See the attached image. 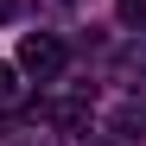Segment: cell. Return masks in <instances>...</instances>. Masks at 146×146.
I'll list each match as a JSON object with an SVG mask.
<instances>
[{
	"label": "cell",
	"mask_w": 146,
	"mask_h": 146,
	"mask_svg": "<svg viewBox=\"0 0 146 146\" xmlns=\"http://www.w3.org/2000/svg\"><path fill=\"white\" fill-rule=\"evenodd\" d=\"M19 70H26V76H57V70H64V44L51 38V32H26V38H19Z\"/></svg>",
	"instance_id": "obj_1"
},
{
	"label": "cell",
	"mask_w": 146,
	"mask_h": 146,
	"mask_svg": "<svg viewBox=\"0 0 146 146\" xmlns=\"http://www.w3.org/2000/svg\"><path fill=\"white\" fill-rule=\"evenodd\" d=\"M44 121H57V127H89V102H83V95H64V102H44Z\"/></svg>",
	"instance_id": "obj_2"
},
{
	"label": "cell",
	"mask_w": 146,
	"mask_h": 146,
	"mask_svg": "<svg viewBox=\"0 0 146 146\" xmlns=\"http://www.w3.org/2000/svg\"><path fill=\"white\" fill-rule=\"evenodd\" d=\"M108 127H114L108 140H133V133H146V108H140V102H121V108L108 114Z\"/></svg>",
	"instance_id": "obj_3"
},
{
	"label": "cell",
	"mask_w": 146,
	"mask_h": 146,
	"mask_svg": "<svg viewBox=\"0 0 146 146\" xmlns=\"http://www.w3.org/2000/svg\"><path fill=\"white\" fill-rule=\"evenodd\" d=\"M0 108H19V76H13V64H0Z\"/></svg>",
	"instance_id": "obj_4"
},
{
	"label": "cell",
	"mask_w": 146,
	"mask_h": 146,
	"mask_svg": "<svg viewBox=\"0 0 146 146\" xmlns=\"http://www.w3.org/2000/svg\"><path fill=\"white\" fill-rule=\"evenodd\" d=\"M121 26H140L146 32V0H121Z\"/></svg>",
	"instance_id": "obj_5"
},
{
	"label": "cell",
	"mask_w": 146,
	"mask_h": 146,
	"mask_svg": "<svg viewBox=\"0 0 146 146\" xmlns=\"http://www.w3.org/2000/svg\"><path fill=\"white\" fill-rule=\"evenodd\" d=\"M13 13H19V0H0V19H13Z\"/></svg>",
	"instance_id": "obj_6"
}]
</instances>
